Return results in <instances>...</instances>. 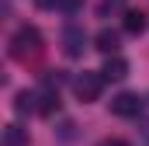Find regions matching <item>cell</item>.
Listing matches in <instances>:
<instances>
[{"mask_svg": "<svg viewBox=\"0 0 149 146\" xmlns=\"http://www.w3.org/2000/svg\"><path fill=\"white\" fill-rule=\"evenodd\" d=\"M111 115H118V118H139L142 115V98L132 94V91L114 94L111 98Z\"/></svg>", "mask_w": 149, "mask_h": 146, "instance_id": "cell-4", "label": "cell"}, {"mask_svg": "<svg viewBox=\"0 0 149 146\" xmlns=\"http://www.w3.org/2000/svg\"><path fill=\"white\" fill-rule=\"evenodd\" d=\"M101 73H104V80H114V84H118V80H125V77H128V59H121V56L114 52V56L104 59Z\"/></svg>", "mask_w": 149, "mask_h": 146, "instance_id": "cell-7", "label": "cell"}, {"mask_svg": "<svg viewBox=\"0 0 149 146\" xmlns=\"http://www.w3.org/2000/svg\"><path fill=\"white\" fill-rule=\"evenodd\" d=\"M146 14H142V11H125V32H128V35H142V32H146Z\"/></svg>", "mask_w": 149, "mask_h": 146, "instance_id": "cell-9", "label": "cell"}, {"mask_svg": "<svg viewBox=\"0 0 149 146\" xmlns=\"http://www.w3.org/2000/svg\"><path fill=\"white\" fill-rule=\"evenodd\" d=\"M42 49H45V38H42V32H38L35 25H21V28L10 35V42H7V52H10V59H17V63L38 59Z\"/></svg>", "mask_w": 149, "mask_h": 146, "instance_id": "cell-1", "label": "cell"}, {"mask_svg": "<svg viewBox=\"0 0 149 146\" xmlns=\"http://www.w3.org/2000/svg\"><path fill=\"white\" fill-rule=\"evenodd\" d=\"M38 7H42V11H52V7H56V4H59V0H35Z\"/></svg>", "mask_w": 149, "mask_h": 146, "instance_id": "cell-14", "label": "cell"}, {"mask_svg": "<svg viewBox=\"0 0 149 146\" xmlns=\"http://www.w3.org/2000/svg\"><path fill=\"white\" fill-rule=\"evenodd\" d=\"M3 146H28V129L7 125V129H3Z\"/></svg>", "mask_w": 149, "mask_h": 146, "instance_id": "cell-10", "label": "cell"}, {"mask_svg": "<svg viewBox=\"0 0 149 146\" xmlns=\"http://www.w3.org/2000/svg\"><path fill=\"white\" fill-rule=\"evenodd\" d=\"M80 7H83V0H59L56 4V11H63V14H76Z\"/></svg>", "mask_w": 149, "mask_h": 146, "instance_id": "cell-11", "label": "cell"}, {"mask_svg": "<svg viewBox=\"0 0 149 146\" xmlns=\"http://www.w3.org/2000/svg\"><path fill=\"white\" fill-rule=\"evenodd\" d=\"M97 146H128V143H125V139H101Z\"/></svg>", "mask_w": 149, "mask_h": 146, "instance_id": "cell-13", "label": "cell"}, {"mask_svg": "<svg viewBox=\"0 0 149 146\" xmlns=\"http://www.w3.org/2000/svg\"><path fill=\"white\" fill-rule=\"evenodd\" d=\"M73 91H76V98H80L83 105L97 101L101 91H104V73H101V70H97V73H90V70L76 73V77H73Z\"/></svg>", "mask_w": 149, "mask_h": 146, "instance_id": "cell-2", "label": "cell"}, {"mask_svg": "<svg viewBox=\"0 0 149 146\" xmlns=\"http://www.w3.org/2000/svg\"><path fill=\"white\" fill-rule=\"evenodd\" d=\"M118 45H121V35H118L114 28H101V32L94 35V49H97V52H104V56H114V52H118Z\"/></svg>", "mask_w": 149, "mask_h": 146, "instance_id": "cell-6", "label": "cell"}, {"mask_svg": "<svg viewBox=\"0 0 149 146\" xmlns=\"http://www.w3.org/2000/svg\"><path fill=\"white\" fill-rule=\"evenodd\" d=\"M59 111V77H45L38 87V115H56Z\"/></svg>", "mask_w": 149, "mask_h": 146, "instance_id": "cell-3", "label": "cell"}, {"mask_svg": "<svg viewBox=\"0 0 149 146\" xmlns=\"http://www.w3.org/2000/svg\"><path fill=\"white\" fill-rule=\"evenodd\" d=\"M14 111H17V115H31V111H38V91H17Z\"/></svg>", "mask_w": 149, "mask_h": 146, "instance_id": "cell-8", "label": "cell"}, {"mask_svg": "<svg viewBox=\"0 0 149 146\" xmlns=\"http://www.w3.org/2000/svg\"><path fill=\"white\" fill-rule=\"evenodd\" d=\"M142 139H146V143H149V122H146V125H142Z\"/></svg>", "mask_w": 149, "mask_h": 146, "instance_id": "cell-15", "label": "cell"}, {"mask_svg": "<svg viewBox=\"0 0 149 146\" xmlns=\"http://www.w3.org/2000/svg\"><path fill=\"white\" fill-rule=\"evenodd\" d=\"M87 32L80 28V25H66L63 28V52L70 56V59H80L83 56V49H87Z\"/></svg>", "mask_w": 149, "mask_h": 146, "instance_id": "cell-5", "label": "cell"}, {"mask_svg": "<svg viewBox=\"0 0 149 146\" xmlns=\"http://www.w3.org/2000/svg\"><path fill=\"white\" fill-rule=\"evenodd\" d=\"M121 7V0H101V18H108L111 11H118Z\"/></svg>", "mask_w": 149, "mask_h": 146, "instance_id": "cell-12", "label": "cell"}]
</instances>
